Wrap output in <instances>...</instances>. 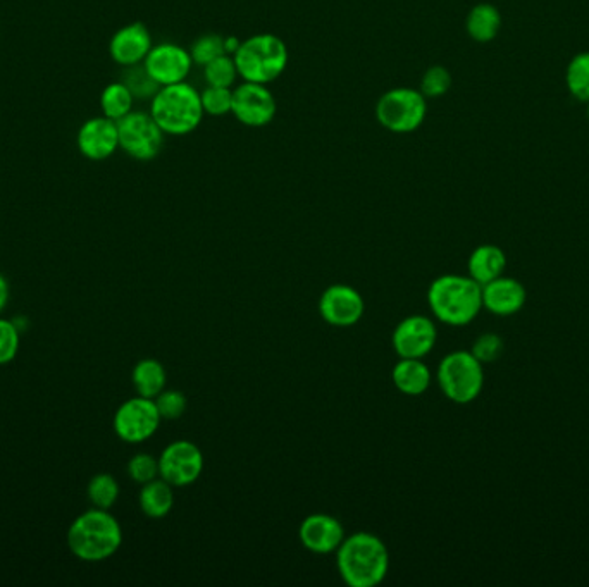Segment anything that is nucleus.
I'll return each mask as SVG.
<instances>
[{
  "instance_id": "nucleus-14",
  "label": "nucleus",
  "mask_w": 589,
  "mask_h": 587,
  "mask_svg": "<svg viewBox=\"0 0 589 587\" xmlns=\"http://www.w3.org/2000/svg\"><path fill=\"white\" fill-rule=\"evenodd\" d=\"M366 303L359 291L348 285H331L319 298V314L336 328H350L364 317Z\"/></svg>"
},
{
  "instance_id": "nucleus-20",
  "label": "nucleus",
  "mask_w": 589,
  "mask_h": 587,
  "mask_svg": "<svg viewBox=\"0 0 589 587\" xmlns=\"http://www.w3.org/2000/svg\"><path fill=\"white\" fill-rule=\"evenodd\" d=\"M431 379V371L422 359H400L391 371L395 388L407 396L424 395L431 386Z\"/></svg>"
},
{
  "instance_id": "nucleus-12",
  "label": "nucleus",
  "mask_w": 589,
  "mask_h": 587,
  "mask_svg": "<svg viewBox=\"0 0 589 587\" xmlns=\"http://www.w3.org/2000/svg\"><path fill=\"white\" fill-rule=\"evenodd\" d=\"M143 66L161 87H168L188 78L192 71L193 59L190 50H186L185 47L173 42H162L150 49Z\"/></svg>"
},
{
  "instance_id": "nucleus-30",
  "label": "nucleus",
  "mask_w": 589,
  "mask_h": 587,
  "mask_svg": "<svg viewBox=\"0 0 589 587\" xmlns=\"http://www.w3.org/2000/svg\"><path fill=\"white\" fill-rule=\"evenodd\" d=\"M452 75L445 66H431L421 80V93L426 99H440L452 88Z\"/></svg>"
},
{
  "instance_id": "nucleus-10",
  "label": "nucleus",
  "mask_w": 589,
  "mask_h": 587,
  "mask_svg": "<svg viewBox=\"0 0 589 587\" xmlns=\"http://www.w3.org/2000/svg\"><path fill=\"white\" fill-rule=\"evenodd\" d=\"M204 472V455L192 441H174L159 457V474L173 488L190 486Z\"/></svg>"
},
{
  "instance_id": "nucleus-7",
  "label": "nucleus",
  "mask_w": 589,
  "mask_h": 587,
  "mask_svg": "<svg viewBox=\"0 0 589 587\" xmlns=\"http://www.w3.org/2000/svg\"><path fill=\"white\" fill-rule=\"evenodd\" d=\"M428 114V99L416 88L398 87L381 95L376 118L385 130L407 135L421 128Z\"/></svg>"
},
{
  "instance_id": "nucleus-35",
  "label": "nucleus",
  "mask_w": 589,
  "mask_h": 587,
  "mask_svg": "<svg viewBox=\"0 0 589 587\" xmlns=\"http://www.w3.org/2000/svg\"><path fill=\"white\" fill-rule=\"evenodd\" d=\"M19 352V328L16 322L0 319V365L9 364Z\"/></svg>"
},
{
  "instance_id": "nucleus-28",
  "label": "nucleus",
  "mask_w": 589,
  "mask_h": 587,
  "mask_svg": "<svg viewBox=\"0 0 589 587\" xmlns=\"http://www.w3.org/2000/svg\"><path fill=\"white\" fill-rule=\"evenodd\" d=\"M124 85L130 88L133 97L138 100H152L155 93L159 92L161 85L149 75L143 64L126 68L123 75Z\"/></svg>"
},
{
  "instance_id": "nucleus-5",
  "label": "nucleus",
  "mask_w": 589,
  "mask_h": 587,
  "mask_svg": "<svg viewBox=\"0 0 589 587\" xmlns=\"http://www.w3.org/2000/svg\"><path fill=\"white\" fill-rule=\"evenodd\" d=\"M288 57V47L281 38L259 33L243 40L233 59L243 81L267 85L285 73Z\"/></svg>"
},
{
  "instance_id": "nucleus-11",
  "label": "nucleus",
  "mask_w": 589,
  "mask_h": 587,
  "mask_svg": "<svg viewBox=\"0 0 589 587\" xmlns=\"http://www.w3.org/2000/svg\"><path fill=\"white\" fill-rule=\"evenodd\" d=\"M278 104L273 92L261 83L243 81L233 88L231 114L248 128H262L273 121Z\"/></svg>"
},
{
  "instance_id": "nucleus-34",
  "label": "nucleus",
  "mask_w": 589,
  "mask_h": 587,
  "mask_svg": "<svg viewBox=\"0 0 589 587\" xmlns=\"http://www.w3.org/2000/svg\"><path fill=\"white\" fill-rule=\"evenodd\" d=\"M503 348H505V343H503L502 336L495 333H484L474 341L471 352L481 364H491L502 357Z\"/></svg>"
},
{
  "instance_id": "nucleus-25",
  "label": "nucleus",
  "mask_w": 589,
  "mask_h": 587,
  "mask_svg": "<svg viewBox=\"0 0 589 587\" xmlns=\"http://www.w3.org/2000/svg\"><path fill=\"white\" fill-rule=\"evenodd\" d=\"M565 85L574 99L589 102V50L572 57L565 69Z\"/></svg>"
},
{
  "instance_id": "nucleus-8",
  "label": "nucleus",
  "mask_w": 589,
  "mask_h": 587,
  "mask_svg": "<svg viewBox=\"0 0 589 587\" xmlns=\"http://www.w3.org/2000/svg\"><path fill=\"white\" fill-rule=\"evenodd\" d=\"M118 131L119 149L131 159L149 162L161 154L166 133L155 123L150 112L131 111L118 121Z\"/></svg>"
},
{
  "instance_id": "nucleus-9",
  "label": "nucleus",
  "mask_w": 589,
  "mask_h": 587,
  "mask_svg": "<svg viewBox=\"0 0 589 587\" xmlns=\"http://www.w3.org/2000/svg\"><path fill=\"white\" fill-rule=\"evenodd\" d=\"M161 422L154 400L138 395L119 405L114 414V431L124 443L140 445L157 433Z\"/></svg>"
},
{
  "instance_id": "nucleus-22",
  "label": "nucleus",
  "mask_w": 589,
  "mask_h": 587,
  "mask_svg": "<svg viewBox=\"0 0 589 587\" xmlns=\"http://www.w3.org/2000/svg\"><path fill=\"white\" fill-rule=\"evenodd\" d=\"M138 503L149 519H164L174 505L173 486L157 477L154 481L143 484L142 491L138 495Z\"/></svg>"
},
{
  "instance_id": "nucleus-23",
  "label": "nucleus",
  "mask_w": 589,
  "mask_h": 587,
  "mask_svg": "<svg viewBox=\"0 0 589 587\" xmlns=\"http://www.w3.org/2000/svg\"><path fill=\"white\" fill-rule=\"evenodd\" d=\"M131 381L138 395L154 400L155 396L166 390L168 374L159 360L143 359L133 367Z\"/></svg>"
},
{
  "instance_id": "nucleus-2",
  "label": "nucleus",
  "mask_w": 589,
  "mask_h": 587,
  "mask_svg": "<svg viewBox=\"0 0 589 587\" xmlns=\"http://www.w3.org/2000/svg\"><path fill=\"white\" fill-rule=\"evenodd\" d=\"M66 539L69 551L81 562H104L121 548L123 529L109 510L93 507L71 522Z\"/></svg>"
},
{
  "instance_id": "nucleus-31",
  "label": "nucleus",
  "mask_w": 589,
  "mask_h": 587,
  "mask_svg": "<svg viewBox=\"0 0 589 587\" xmlns=\"http://www.w3.org/2000/svg\"><path fill=\"white\" fill-rule=\"evenodd\" d=\"M193 64H199V66H205L209 62L214 61L217 57L224 56L226 50H224V38L219 37L216 33H209V35H202L193 42L192 49Z\"/></svg>"
},
{
  "instance_id": "nucleus-37",
  "label": "nucleus",
  "mask_w": 589,
  "mask_h": 587,
  "mask_svg": "<svg viewBox=\"0 0 589 587\" xmlns=\"http://www.w3.org/2000/svg\"><path fill=\"white\" fill-rule=\"evenodd\" d=\"M240 44H242V42L236 37L224 38V50H226V54H228V56H235V52L238 50V47H240Z\"/></svg>"
},
{
  "instance_id": "nucleus-27",
  "label": "nucleus",
  "mask_w": 589,
  "mask_h": 587,
  "mask_svg": "<svg viewBox=\"0 0 589 587\" xmlns=\"http://www.w3.org/2000/svg\"><path fill=\"white\" fill-rule=\"evenodd\" d=\"M238 76L235 59L228 54L217 57L204 66V78L209 87L233 88Z\"/></svg>"
},
{
  "instance_id": "nucleus-18",
  "label": "nucleus",
  "mask_w": 589,
  "mask_h": 587,
  "mask_svg": "<svg viewBox=\"0 0 589 587\" xmlns=\"http://www.w3.org/2000/svg\"><path fill=\"white\" fill-rule=\"evenodd\" d=\"M481 295L483 309L498 317H510L521 312L527 300V291L521 281L505 276L481 286Z\"/></svg>"
},
{
  "instance_id": "nucleus-16",
  "label": "nucleus",
  "mask_w": 589,
  "mask_h": 587,
  "mask_svg": "<svg viewBox=\"0 0 589 587\" xmlns=\"http://www.w3.org/2000/svg\"><path fill=\"white\" fill-rule=\"evenodd\" d=\"M300 543L305 550L312 551L316 555H329L336 553L340 544L345 539V529L340 520L328 515V513H312L305 517L298 529Z\"/></svg>"
},
{
  "instance_id": "nucleus-15",
  "label": "nucleus",
  "mask_w": 589,
  "mask_h": 587,
  "mask_svg": "<svg viewBox=\"0 0 589 587\" xmlns=\"http://www.w3.org/2000/svg\"><path fill=\"white\" fill-rule=\"evenodd\" d=\"M76 145L88 161H106L119 149L118 123L106 116L88 119L81 124Z\"/></svg>"
},
{
  "instance_id": "nucleus-21",
  "label": "nucleus",
  "mask_w": 589,
  "mask_h": 587,
  "mask_svg": "<svg viewBox=\"0 0 589 587\" xmlns=\"http://www.w3.org/2000/svg\"><path fill=\"white\" fill-rule=\"evenodd\" d=\"M502 25L503 19L500 9L490 2L476 4L465 19L467 35L478 44H488L491 40H495L502 30Z\"/></svg>"
},
{
  "instance_id": "nucleus-3",
  "label": "nucleus",
  "mask_w": 589,
  "mask_h": 587,
  "mask_svg": "<svg viewBox=\"0 0 589 587\" xmlns=\"http://www.w3.org/2000/svg\"><path fill=\"white\" fill-rule=\"evenodd\" d=\"M429 309L448 326H467L483 309L481 285L471 276L445 274L434 279L428 290Z\"/></svg>"
},
{
  "instance_id": "nucleus-38",
  "label": "nucleus",
  "mask_w": 589,
  "mask_h": 587,
  "mask_svg": "<svg viewBox=\"0 0 589 587\" xmlns=\"http://www.w3.org/2000/svg\"><path fill=\"white\" fill-rule=\"evenodd\" d=\"M588 118H589V102H588Z\"/></svg>"
},
{
  "instance_id": "nucleus-33",
  "label": "nucleus",
  "mask_w": 589,
  "mask_h": 587,
  "mask_svg": "<svg viewBox=\"0 0 589 587\" xmlns=\"http://www.w3.org/2000/svg\"><path fill=\"white\" fill-rule=\"evenodd\" d=\"M128 474L138 484H147L154 481L159 474V458L152 457L149 453H137L128 462Z\"/></svg>"
},
{
  "instance_id": "nucleus-17",
  "label": "nucleus",
  "mask_w": 589,
  "mask_h": 587,
  "mask_svg": "<svg viewBox=\"0 0 589 587\" xmlns=\"http://www.w3.org/2000/svg\"><path fill=\"white\" fill-rule=\"evenodd\" d=\"M152 47L154 44H152L149 28L137 21L119 28L112 35L109 42V54L116 64L123 68H130V66L143 64Z\"/></svg>"
},
{
  "instance_id": "nucleus-4",
  "label": "nucleus",
  "mask_w": 589,
  "mask_h": 587,
  "mask_svg": "<svg viewBox=\"0 0 589 587\" xmlns=\"http://www.w3.org/2000/svg\"><path fill=\"white\" fill-rule=\"evenodd\" d=\"M150 116L166 135H190L205 116L199 90L186 81L159 88L150 100Z\"/></svg>"
},
{
  "instance_id": "nucleus-6",
  "label": "nucleus",
  "mask_w": 589,
  "mask_h": 587,
  "mask_svg": "<svg viewBox=\"0 0 589 587\" xmlns=\"http://www.w3.org/2000/svg\"><path fill=\"white\" fill-rule=\"evenodd\" d=\"M440 390L448 400L459 405L474 402L484 386L483 364L472 352L457 350L441 360L436 372Z\"/></svg>"
},
{
  "instance_id": "nucleus-19",
  "label": "nucleus",
  "mask_w": 589,
  "mask_h": 587,
  "mask_svg": "<svg viewBox=\"0 0 589 587\" xmlns=\"http://www.w3.org/2000/svg\"><path fill=\"white\" fill-rule=\"evenodd\" d=\"M505 269H507V255L502 248L491 243L474 248L467 260L469 276L481 286L503 276Z\"/></svg>"
},
{
  "instance_id": "nucleus-29",
  "label": "nucleus",
  "mask_w": 589,
  "mask_h": 587,
  "mask_svg": "<svg viewBox=\"0 0 589 587\" xmlns=\"http://www.w3.org/2000/svg\"><path fill=\"white\" fill-rule=\"evenodd\" d=\"M200 99H202L205 114L221 118V116L231 114L233 88L207 87L204 92L200 93Z\"/></svg>"
},
{
  "instance_id": "nucleus-1",
  "label": "nucleus",
  "mask_w": 589,
  "mask_h": 587,
  "mask_svg": "<svg viewBox=\"0 0 589 587\" xmlns=\"http://www.w3.org/2000/svg\"><path fill=\"white\" fill-rule=\"evenodd\" d=\"M336 567L350 587L378 586L390 570V551L371 532H355L336 550Z\"/></svg>"
},
{
  "instance_id": "nucleus-24",
  "label": "nucleus",
  "mask_w": 589,
  "mask_h": 587,
  "mask_svg": "<svg viewBox=\"0 0 589 587\" xmlns=\"http://www.w3.org/2000/svg\"><path fill=\"white\" fill-rule=\"evenodd\" d=\"M133 104H135V97L123 81H114L111 85H107L100 95L102 116H106L116 123L133 111Z\"/></svg>"
},
{
  "instance_id": "nucleus-32",
  "label": "nucleus",
  "mask_w": 589,
  "mask_h": 587,
  "mask_svg": "<svg viewBox=\"0 0 589 587\" xmlns=\"http://www.w3.org/2000/svg\"><path fill=\"white\" fill-rule=\"evenodd\" d=\"M162 421H176L186 412V396L178 390H164L154 398Z\"/></svg>"
},
{
  "instance_id": "nucleus-26",
  "label": "nucleus",
  "mask_w": 589,
  "mask_h": 587,
  "mask_svg": "<svg viewBox=\"0 0 589 587\" xmlns=\"http://www.w3.org/2000/svg\"><path fill=\"white\" fill-rule=\"evenodd\" d=\"M87 495L93 507L111 510L119 498V482L106 472L97 474L88 482Z\"/></svg>"
},
{
  "instance_id": "nucleus-36",
  "label": "nucleus",
  "mask_w": 589,
  "mask_h": 587,
  "mask_svg": "<svg viewBox=\"0 0 589 587\" xmlns=\"http://www.w3.org/2000/svg\"><path fill=\"white\" fill-rule=\"evenodd\" d=\"M9 297H11V288L7 279L0 274V312L6 309L7 303H9Z\"/></svg>"
},
{
  "instance_id": "nucleus-13",
  "label": "nucleus",
  "mask_w": 589,
  "mask_h": 587,
  "mask_svg": "<svg viewBox=\"0 0 589 587\" xmlns=\"http://www.w3.org/2000/svg\"><path fill=\"white\" fill-rule=\"evenodd\" d=\"M438 340V329L429 317L410 316L398 322L391 343L400 359H424Z\"/></svg>"
}]
</instances>
